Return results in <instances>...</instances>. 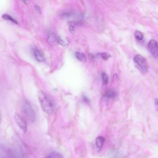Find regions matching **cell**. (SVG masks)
Here are the masks:
<instances>
[{
  "instance_id": "cell-19",
  "label": "cell",
  "mask_w": 158,
  "mask_h": 158,
  "mask_svg": "<svg viewBox=\"0 0 158 158\" xmlns=\"http://www.w3.org/2000/svg\"><path fill=\"white\" fill-rule=\"evenodd\" d=\"M88 55L89 59L90 61L93 62L94 61L95 57L92 54L89 53Z\"/></svg>"
},
{
  "instance_id": "cell-7",
  "label": "cell",
  "mask_w": 158,
  "mask_h": 158,
  "mask_svg": "<svg viewBox=\"0 0 158 158\" xmlns=\"http://www.w3.org/2000/svg\"><path fill=\"white\" fill-rule=\"evenodd\" d=\"M48 43L51 46L56 45L58 42V38L54 33H51L48 37L47 40Z\"/></svg>"
},
{
  "instance_id": "cell-4",
  "label": "cell",
  "mask_w": 158,
  "mask_h": 158,
  "mask_svg": "<svg viewBox=\"0 0 158 158\" xmlns=\"http://www.w3.org/2000/svg\"><path fill=\"white\" fill-rule=\"evenodd\" d=\"M148 48L151 54L155 58H158V43L154 40L149 41Z\"/></svg>"
},
{
  "instance_id": "cell-8",
  "label": "cell",
  "mask_w": 158,
  "mask_h": 158,
  "mask_svg": "<svg viewBox=\"0 0 158 158\" xmlns=\"http://www.w3.org/2000/svg\"><path fill=\"white\" fill-rule=\"evenodd\" d=\"M105 140L102 137H98L95 140V145L98 151H100L105 142Z\"/></svg>"
},
{
  "instance_id": "cell-23",
  "label": "cell",
  "mask_w": 158,
  "mask_h": 158,
  "mask_svg": "<svg viewBox=\"0 0 158 158\" xmlns=\"http://www.w3.org/2000/svg\"><path fill=\"white\" fill-rule=\"evenodd\" d=\"M27 0H22L24 3L26 4H27Z\"/></svg>"
},
{
  "instance_id": "cell-6",
  "label": "cell",
  "mask_w": 158,
  "mask_h": 158,
  "mask_svg": "<svg viewBox=\"0 0 158 158\" xmlns=\"http://www.w3.org/2000/svg\"><path fill=\"white\" fill-rule=\"evenodd\" d=\"M34 53L36 59L38 61L42 62L45 60L44 54L39 49H34Z\"/></svg>"
},
{
  "instance_id": "cell-3",
  "label": "cell",
  "mask_w": 158,
  "mask_h": 158,
  "mask_svg": "<svg viewBox=\"0 0 158 158\" xmlns=\"http://www.w3.org/2000/svg\"><path fill=\"white\" fill-rule=\"evenodd\" d=\"M23 112L29 120L32 122H35L36 119L35 111L31 105L27 100H25L22 104Z\"/></svg>"
},
{
  "instance_id": "cell-9",
  "label": "cell",
  "mask_w": 158,
  "mask_h": 158,
  "mask_svg": "<svg viewBox=\"0 0 158 158\" xmlns=\"http://www.w3.org/2000/svg\"><path fill=\"white\" fill-rule=\"evenodd\" d=\"M75 15L73 12L71 11H67L62 13L60 15V18L62 20L69 19Z\"/></svg>"
},
{
  "instance_id": "cell-12",
  "label": "cell",
  "mask_w": 158,
  "mask_h": 158,
  "mask_svg": "<svg viewBox=\"0 0 158 158\" xmlns=\"http://www.w3.org/2000/svg\"><path fill=\"white\" fill-rule=\"evenodd\" d=\"M2 18L4 20L10 21L15 24H18V23L17 21L12 18L11 16L7 14H3L2 15Z\"/></svg>"
},
{
  "instance_id": "cell-5",
  "label": "cell",
  "mask_w": 158,
  "mask_h": 158,
  "mask_svg": "<svg viewBox=\"0 0 158 158\" xmlns=\"http://www.w3.org/2000/svg\"><path fill=\"white\" fill-rule=\"evenodd\" d=\"M15 118L16 123L19 128L26 133L27 129V124L25 120L20 115L16 114L15 115Z\"/></svg>"
},
{
  "instance_id": "cell-10",
  "label": "cell",
  "mask_w": 158,
  "mask_h": 158,
  "mask_svg": "<svg viewBox=\"0 0 158 158\" xmlns=\"http://www.w3.org/2000/svg\"><path fill=\"white\" fill-rule=\"evenodd\" d=\"M116 93L115 91L109 89L107 90L104 94V96L107 99L114 98L115 96Z\"/></svg>"
},
{
  "instance_id": "cell-15",
  "label": "cell",
  "mask_w": 158,
  "mask_h": 158,
  "mask_svg": "<svg viewBox=\"0 0 158 158\" xmlns=\"http://www.w3.org/2000/svg\"><path fill=\"white\" fill-rule=\"evenodd\" d=\"M103 85H106L109 83V78L107 74L105 73H103L102 75Z\"/></svg>"
},
{
  "instance_id": "cell-20",
  "label": "cell",
  "mask_w": 158,
  "mask_h": 158,
  "mask_svg": "<svg viewBox=\"0 0 158 158\" xmlns=\"http://www.w3.org/2000/svg\"><path fill=\"white\" fill-rule=\"evenodd\" d=\"M82 99L84 102L85 103H88L89 102V99L86 96H83L82 97Z\"/></svg>"
},
{
  "instance_id": "cell-18",
  "label": "cell",
  "mask_w": 158,
  "mask_h": 158,
  "mask_svg": "<svg viewBox=\"0 0 158 158\" xmlns=\"http://www.w3.org/2000/svg\"><path fill=\"white\" fill-rule=\"evenodd\" d=\"M68 29L70 32L72 34H74L75 32L74 26L71 24H70L69 26Z\"/></svg>"
},
{
  "instance_id": "cell-21",
  "label": "cell",
  "mask_w": 158,
  "mask_h": 158,
  "mask_svg": "<svg viewBox=\"0 0 158 158\" xmlns=\"http://www.w3.org/2000/svg\"><path fill=\"white\" fill-rule=\"evenodd\" d=\"M35 9L36 11L39 13H40L41 12V9L40 7L38 5H36L35 6Z\"/></svg>"
},
{
  "instance_id": "cell-11",
  "label": "cell",
  "mask_w": 158,
  "mask_h": 158,
  "mask_svg": "<svg viewBox=\"0 0 158 158\" xmlns=\"http://www.w3.org/2000/svg\"><path fill=\"white\" fill-rule=\"evenodd\" d=\"M75 55L77 59L80 61L84 63L87 62V58L84 54L76 52Z\"/></svg>"
},
{
  "instance_id": "cell-1",
  "label": "cell",
  "mask_w": 158,
  "mask_h": 158,
  "mask_svg": "<svg viewBox=\"0 0 158 158\" xmlns=\"http://www.w3.org/2000/svg\"><path fill=\"white\" fill-rule=\"evenodd\" d=\"M39 99L41 106L45 112L49 114L54 113L56 105L54 100L51 97L42 93L40 94Z\"/></svg>"
},
{
  "instance_id": "cell-17",
  "label": "cell",
  "mask_w": 158,
  "mask_h": 158,
  "mask_svg": "<svg viewBox=\"0 0 158 158\" xmlns=\"http://www.w3.org/2000/svg\"><path fill=\"white\" fill-rule=\"evenodd\" d=\"M58 43L63 46H65L66 45L65 41L60 37L58 38Z\"/></svg>"
},
{
  "instance_id": "cell-22",
  "label": "cell",
  "mask_w": 158,
  "mask_h": 158,
  "mask_svg": "<svg viewBox=\"0 0 158 158\" xmlns=\"http://www.w3.org/2000/svg\"><path fill=\"white\" fill-rule=\"evenodd\" d=\"M154 104L158 112V98L155 99L154 101Z\"/></svg>"
},
{
  "instance_id": "cell-14",
  "label": "cell",
  "mask_w": 158,
  "mask_h": 158,
  "mask_svg": "<svg viewBox=\"0 0 158 158\" xmlns=\"http://www.w3.org/2000/svg\"><path fill=\"white\" fill-rule=\"evenodd\" d=\"M135 38L139 40H142L143 38V35L142 32L138 30H136L134 33Z\"/></svg>"
},
{
  "instance_id": "cell-13",
  "label": "cell",
  "mask_w": 158,
  "mask_h": 158,
  "mask_svg": "<svg viewBox=\"0 0 158 158\" xmlns=\"http://www.w3.org/2000/svg\"><path fill=\"white\" fill-rule=\"evenodd\" d=\"M47 158H63V156L60 153L53 152L50 153L47 157Z\"/></svg>"
},
{
  "instance_id": "cell-16",
  "label": "cell",
  "mask_w": 158,
  "mask_h": 158,
  "mask_svg": "<svg viewBox=\"0 0 158 158\" xmlns=\"http://www.w3.org/2000/svg\"><path fill=\"white\" fill-rule=\"evenodd\" d=\"M102 57V59L104 60H107L111 57V55L107 53H103L99 54Z\"/></svg>"
},
{
  "instance_id": "cell-2",
  "label": "cell",
  "mask_w": 158,
  "mask_h": 158,
  "mask_svg": "<svg viewBox=\"0 0 158 158\" xmlns=\"http://www.w3.org/2000/svg\"><path fill=\"white\" fill-rule=\"evenodd\" d=\"M136 68L143 74L146 73L148 71V65L146 60L141 55H136L133 59Z\"/></svg>"
}]
</instances>
